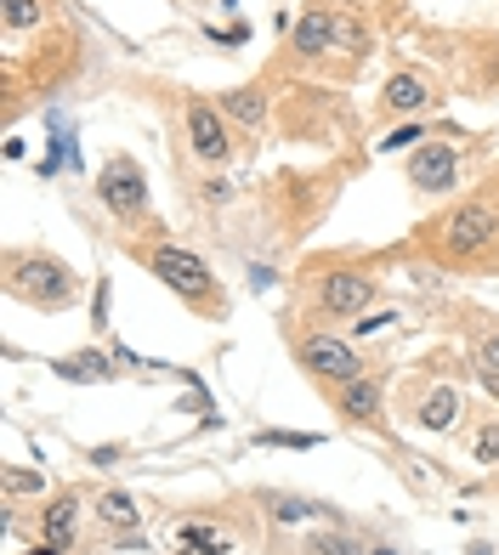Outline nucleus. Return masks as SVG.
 <instances>
[{
    "mask_svg": "<svg viewBox=\"0 0 499 555\" xmlns=\"http://www.w3.org/2000/svg\"><path fill=\"white\" fill-rule=\"evenodd\" d=\"M142 261L177 300H188V307H199V312H216V278H210L205 256H193V249H182V244H148Z\"/></svg>",
    "mask_w": 499,
    "mask_h": 555,
    "instance_id": "nucleus-3",
    "label": "nucleus"
},
{
    "mask_svg": "<svg viewBox=\"0 0 499 555\" xmlns=\"http://www.w3.org/2000/svg\"><path fill=\"white\" fill-rule=\"evenodd\" d=\"M228 119L239 125H261L267 119V91L261 86H239V91H221V103H216Z\"/></svg>",
    "mask_w": 499,
    "mask_h": 555,
    "instance_id": "nucleus-14",
    "label": "nucleus"
},
{
    "mask_svg": "<svg viewBox=\"0 0 499 555\" xmlns=\"http://www.w3.org/2000/svg\"><path fill=\"white\" fill-rule=\"evenodd\" d=\"M97 198H103L108 216L125 221V227L148 221V170L131 154H114L103 170H97Z\"/></svg>",
    "mask_w": 499,
    "mask_h": 555,
    "instance_id": "nucleus-4",
    "label": "nucleus"
},
{
    "mask_svg": "<svg viewBox=\"0 0 499 555\" xmlns=\"http://www.w3.org/2000/svg\"><path fill=\"white\" fill-rule=\"evenodd\" d=\"M369 46H374V35H369V23H358L353 12H335V52L341 57H369Z\"/></svg>",
    "mask_w": 499,
    "mask_h": 555,
    "instance_id": "nucleus-17",
    "label": "nucleus"
},
{
    "mask_svg": "<svg viewBox=\"0 0 499 555\" xmlns=\"http://www.w3.org/2000/svg\"><path fill=\"white\" fill-rule=\"evenodd\" d=\"M256 442H272V448H312L318 437H302V431H256Z\"/></svg>",
    "mask_w": 499,
    "mask_h": 555,
    "instance_id": "nucleus-23",
    "label": "nucleus"
},
{
    "mask_svg": "<svg viewBox=\"0 0 499 555\" xmlns=\"http://www.w3.org/2000/svg\"><path fill=\"white\" fill-rule=\"evenodd\" d=\"M205 198H210V205H228V198H233L228 176H210V182H205Z\"/></svg>",
    "mask_w": 499,
    "mask_h": 555,
    "instance_id": "nucleus-26",
    "label": "nucleus"
},
{
    "mask_svg": "<svg viewBox=\"0 0 499 555\" xmlns=\"http://www.w3.org/2000/svg\"><path fill=\"white\" fill-rule=\"evenodd\" d=\"M86 460H91V465H114V460H119V448H91Z\"/></svg>",
    "mask_w": 499,
    "mask_h": 555,
    "instance_id": "nucleus-28",
    "label": "nucleus"
},
{
    "mask_svg": "<svg viewBox=\"0 0 499 555\" xmlns=\"http://www.w3.org/2000/svg\"><path fill=\"white\" fill-rule=\"evenodd\" d=\"M404 142H420V125H414V119H409V125H397V131H392V137L381 142V147H386V154H397V147H404Z\"/></svg>",
    "mask_w": 499,
    "mask_h": 555,
    "instance_id": "nucleus-25",
    "label": "nucleus"
},
{
    "mask_svg": "<svg viewBox=\"0 0 499 555\" xmlns=\"http://www.w3.org/2000/svg\"><path fill=\"white\" fill-rule=\"evenodd\" d=\"M46 0H7V7H0V23H7V35H23V29H40L46 23Z\"/></svg>",
    "mask_w": 499,
    "mask_h": 555,
    "instance_id": "nucleus-20",
    "label": "nucleus"
},
{
    "mask_svg": "<svg viewBox=\"0 0 499 555\" xmlns=\"http://www.w3.org/2000/svg\"><path fill=\"white\" fill-rule=\"evenodd\" d=\"M74 521H80V493H57V499L40 511V539L57 544V550L68 555V550H74Z\"/></svg>",
    "mask_w": 499,
    "mask_h": 555,
    "instance_id": "nucleus-12",
    "label": "nucleus"
},
{
    "mask_svg": "<svg viewBox=\"0 0 499 555\" xmlns=\"http://www.w3.org/2000/svg\"><path fill=\"white\" fill-rule=\"evenodd\" d=\"M295 358H302V369L312 374L318 386H330V391H341V386H353V380H363V358H358V346H346V340H335V335H307V340H295Z\"/></svg>",
    "mask_w": 499,
    "mask_h": 555,
    "instance_id": "nucleus-5",
    "label": "nucleus"
},
{
    "mask_svg": "<svg viewBox=\"0 0 499 555\" xmlns=\"http://www.w3.org/2000/svg\"><path fill=\"white\" fill-rule=\"evenodd\" d=\"M261 504H267V516H272V521H312V516L330 511V504L302 499V493H261Z\"/></svg>",
    "mask_w": 499,
    "mask_h": 555,
    "instance_id": "nucleus-16",
    "label": "nucleus"
},
{
    "mask_svg": "<svg viewBox=\"0 0 499 555\" xmlns=\"http://www.w3.org/2000/svg\"><path fill=\"white\" fill-rule=\"evenodd\" d=\"M97 516H103L108 527H137L142 521V504L125 493V488H108L103 499H97Z\"/></svg>",
    "mask_w": 499,
    "mask_h": 555,
    "instance_id": "nucleus-19",
    "label": "nucleus"
},
{
    "mask_svg": "<svg viewBox=\"0 0 499 555\" xmlns=\"http://www.w3.org/2000/svg\"><path fill=\"white\" fill-rule=\"evenodd\" d=\"M290 52L295 57H330L335 52V12L330 7H307L290 23Z\"/></svg>",
    "mask_w": 499,
    "mask_h": 555,
    "instance_id": "nucleus-9",
    "label": "nucleus"
},
{
    "mask_svg": "<svg viewBox=\"0 0 499 555\" xmlns=\"http://www.w3.org/2000/svg\"><path fill=\"white\" fill-rule=\"evenodd\" d=\"M477 369H494V374H499V330L483 335V346H477Z\"/></svg>",
    "mask_w": 499,
    "mask_h": 555,
    "instance_id": "nucleus-24",
    "label": "nucleus"
},
{
    "mask_svg": "<svg viewBox=\"0 0 499 555\" xmlns=\"http://www.w3.org/2000/svg\"><path fill=\"white\" fill-rule=\"evenodd\" d=\"M23 555H63V550H57V544H46V539H40V550H23Z\"/></svg>",
    "mask_w": 499,
    "mask_h": 555,
    "instance_id": "nucleus-30",
    "label": "nucleus"
},
{
    "mask_svg": "<svg viewBox=\"0 0 499 555\" xmlns=\"http://www.w3.org/2000/svg\"><path fill=\"white\" fill-rule=\"evenodd\" d=\"M381 323H397V318H392V312H381V318H358V335H374Z\"/></svg>",
    "mask_w": 499,
    "mask_h": 555,
    "instance_id": "nucleus-27",
    "label": "nucleus"
},
{
    "mask_svg": "<svg viewBox=\"0 0 499 555\" xmlns=\"http://www.w3.org/2000/svg\"><path fill=\"white\" fill-rule=\"evenodd\" d=\"M404 170H409V188L414 193H448V188L460 182V154L448 142H420Z\"/></svg>",
    "mask_w": 499,
    "mask_h": 555,
    "instance_id": "nucleus-8",
    "label": "nucleus"
},
{
    "mask_svg": "<svg viewBox=\"0 0 499 555\" xmlns=\"http://www.w3.org/2000/svg\"><path fill=\"white\" fill-rule=\"evenodd\" d=\"M426 103H432V91L420 74H392L386 91H381V114H392V119H414Z\"/></svg>",
    "mask_w": 499,
    "mask_h": 555,
    "instance_id": "nucleus-11",
    "label": "nucleus"
},
{
    "mask_svg": "<svg viewBox=\"0 0 499 555\" xmlns=\"http://www.w3.org/2000/svg\"><path fill=\"white\" fill-rule=\"evenodd\" d=\"M57 374L63 380H108V358L103 351H68V358H57Z\"/></svg>",
    "mask_w": 499,
    "mask_h": 555,
    "instance_id": "nucleus-18",
    "label": "nucleus"
},
{
    "mask_svg": "<svg viewBox=\"0 0 499 555\" xmlns=\"http://www.w3.org/2000/svg\"><path fill=\"white\" fill-rule=\"evenodd\" d=\"M302 555H369L358 533H346V527H318V533H307Z\"/></svg>",
    "mask_w": 499,
    "mask_h": 555,
    "instance_id": "nucleus-15",
    "label": "nucleus"
},
{
    "mask_svg": "<svg viewBox=\"0 0 499 555\" xmlns=\"http://www.w3.org/2000/svg\"><path fill=\"white\" fill-rule=\"evenodd\" d=\"M381 300V278L363 267H330L318 278V312L323 318H363Z\"/></svg>",
    "mask_w": 499,
    "mask_h": 555,
    "instance_id": "nucleus-6",
    "label": "nucleus"
},
{
    "mask_svg": "<svg viewBox=\"0 0 499 555\" xmlns=\"http://www.w3.org/2000/svg\"><path fill=\"white\" fill-rule=\"evenodd\" d=\"M471 453H477L483 465H499V420H483L477 431H471Z\"/></svg>",
    "mask_w": 499,
    "mask_h": 555,
    "instance_id": "nucleus-22",
    "label": "nucleus"
},
{
    "mask_svg": "<svg viewBox=\"0 0 499 555\" xmlns=\"http://www.w3.org/2000/svg\"><path fill=\"white\" fill-rule=\"evenodd\" d=\"M0 493H7V499H40L46 493V476L40 470H23V465H7V470H0Z\"/></svg>",
    "mask_w": 499,
    "mask_h": 555,
    "instance_id": "nucleus-21",
    "label": "nucleus"
},
{
    "mask_svg": "<svg viewBox=\"0 0 499 555\" xmlns=\"http://www.w3.org/2000/svg\"><path fill=\"white\" fill-rule=\"evenodd\" d=\"M381 397H386L381 374H363V380H353V386L335 391V414H341L346 425H381Z\"/></svg>",
    "mask_w": 499,
    "mask_h": 555,
    "instance_id": "nucleus-10",
    "label": "nucleus"
},
{
    "mask_svg": "<svg viewBox=\"0 0 499 555\" xmlns=\"http://www.w3.org/2000/svg\"><path fill=\"white\" fill-rule=\"evenodd\" d=\"M460 414H465L460 391H455V386H437V391H426V397H420L414 425H420V431H455V425H460Z\"/></svg>",
    "mask_w": 499,
    "mask_h": 555,
    "instance_id": "nucleus-13",
    "label": "nucleus"
},
{
    "mask_svg": "<svg viewBox=\"0 0 499 555\" xmlns=\"http://www.w3.org/2000/svg\"><path fill=\"white\" fill-rule=\"evenodd\" d=\"M7 295L23 300V307H40V312H63L80 295V278L52 249H12L7 256Z\"/></svg>",
    "mask_w": 499,
    "mask_h": 555,
    "instance_id": "nucleus-1",
    "label": "nucleus"
},
{
    "mask_svg": "<svg viewBox=\"0 0 499 555\" xmlns=\"http://www.w3.org/2000/svg\"><path fill=\"white\" fill-rule=\"evenodd\" d=\"M477 374H483V386H488V391L499 397V374H494V369H477Z\"/></svg>",
    "mask_w": 499,
    "mask_h": 555,
    "instance_id": "nucleus-29",
    "label": "nucleus"
},
{
    "mask_svg": "<svg viewBox=\"0 0 499 555\" xmlns=\"http://www.w3.org/2000/svg\"><path fill=\"white\" fill-rule=\"evenodd\" d=\"M499 244V216L488 198H460L455 210H448L437 227H432V249L443 261H483L488 249Z\"/></svg>",
    "mask_w": 499,
    "mask_h": 555,
    "instance_id": "nucleus-2",
    "label": "nucleus"
},
{
    "mask_svg": "<svg viewBox=\"0 0 499 555\" xmlns=\"http://www.w3.org/2000/svg\"><path fill=\"white\" fill-rule=\"evenodd\" d=\"M182 131H188L193 159H205V165H221V159L233 154L228 114H221L216 103H205V96H193V103H188V114H182Z\"/></svg>",
    "mask_w": 499,
    "mask_h": 555,
    "instance_id": "nucleus-7",
    "label": "nucleus"
},
{
    "mask_svg": "<svg viewBox=\"0 0 499 555\" xmlns=\"http://www.w3.org/2000/svg\"><path fill=\"white\" fill-rule=\"evenodd\" d=\"M369 555H397V550H369Z\"/></svg>",
    "mask_w": 499,
    "mask_h": 555,
    "instance_id": "nucleus-31",
    "label": "nucleus"
}]
</instances>
